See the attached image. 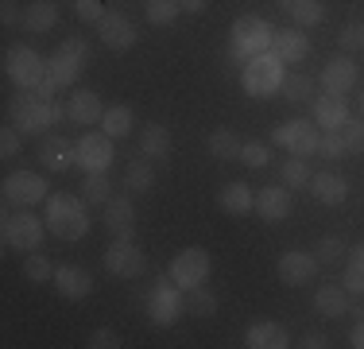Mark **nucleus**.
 I'll list each match as a JSON object with an SVG mask.
<instances>
[{"mask_svg": "<svg viewBox=\"0 0 364 349\" xmlns=\"http://www.w3.org/2000/svg\"><path fill=\"white\" fill-rule=\"evenodd\" d=\"M63 113L66 109L55 98H39L36 90H20L12 98V105H8V120H12L23 136H43L50 125L63 120Z\"/></svg>", "mask_w": 364, "mask_h": 349, "instance_id": "obj_1", "label": "nucleus"}, {"mask_svg": "<svg viewBox=\"0 0 364 349\" xmlns=\"http://www.w3.org/2000/svg\"><path fill=\"white\" fill-rule=\"evenodd\" d=\"M272 39H275V28L259 16H240L232 24V43H229V55L232 63H252L256 55L272 51Z\"/></svg>", "mask_w": 364, "mask_h": 349, "instance_id": "obj_2", "label": "nucleus"}, {"mask_svg": "<svg viewBox=\"0 0 364 349\" xmlns=\"http://www.w3.org/2000/svg\"><path fill=\"white\" fill-rule=\"evenodd\" d=\"M47 229L63 241H82L90 233V217H85L82 198H74V194L47 198Z\"/></svg>", "mask_w": 364, "mask_h": 349, "instance_id": "obj_3", "label": "nucleus"}, {"mask_svg": "<svg viewBox=\"0 0 364 349\" xmlns=\"http://www.w3.org/2000/svg\"><path fill=\"white\" fill-rule=\"evenodd\" d=\"M283 58L275 51H264L252 63H245V93L248 98H272L275 90H283Z\"/></svg>", "mask_w": 364, "mask_h": 349, "instance_id": "obj_4", "label": "nucleus"}, {"mask_svg": "<svg viewBox=\"0 0 364 349\" xmlns=\"http://www.w3.org/2000/svg\"><path fill=\"white\" fill-rule=\"evenodd\" d=\"M186 311V291L175 283V279H155L151 291H147V318L155 322V326H171V322H178V314Z\"/></svg>", "mask_w": 364, "mask_h": 349, "instance_id": "obj_5", "label": "nucleus"}, {"mask_svg": "<svg viewBox=\"0 0 364 349\" xmlns=\"http://www.w3.org/2000/svg\"><path fill=\"white\" fill-rule=\"evenodd\" d=\"M4 74L12 78L20 90H39V82H47V63L39 58V51L16 43V47H8V55H4Z\"/></svg>", "mask_w": 364, "mask_h": 349, "instance_id": "obj_6", "label": "nucleus"}, {"mask_svg": "<svg viewBox=\"0 0 364 349\" xmlns=\"http://www.w3.org/2000/svg\"><path fill=\"white\" fill-rule=\"evenodd\" d=\"M213 272V260L205 249H186L178 252L175 260H171V279L182 287V291H190V287H202L205 279H210Z\"/></svg>", "mask_w": 364, "mask_h": 349, "instance_id": "obj_7", "label": "nucleus"}, {"mask_svg": "<svg viewBox=\"0 0 364 349\" xmlns=\"http://www.w3.org/2000/svg\"><path fill=\"white\" fill-rule=\"evenodd\" d=\"M4 202L8 206H36V202H47V182H43V174L36 171H12L4 179Z\"/></svg>", "mask_w": 364, "mask_h": 349, "instance_id": "obj_8", "label": "nucleus"}, {"mask_svg": "<svg viewBox=\"0 0 364 349\" xmlns=\"http://www.w3.org/2000/svg\"><path fill=\"white\" fill-rule=\"evenodd\" d=\"M43 229L47 225L39 222L36 214H28V209H20V214H4V244L8 249H39L43 241Z\"/></svg>", "mask_w": 364, "mask_h": 349, "instance_id": "obj_9", "label": "nucleus"}, {"mask_svg": "<svg viewBox=\"0 0 364 349\" xmlns=\"http://www.w3.org/2000/svg\"><path fill=\"white\" fill-rule=\"evenodd\" d=\"M318 128L314 125H306V120H287V125H279L272 132V144H279V147H287L291 155H314L318 152Z\"/></svg>", "mask_w": 364, "mask_h": 349, "instance_id": "obj_10", "label": "nucleus"}, {"mask_svg": "<svg viewBox=\"0 0 364 349\" xmlns=\"http://www.w3.org/2000/svg\"><path fill=\"white\" fill-rule=\"evenodd\" d=\"M105 268L117 279H136V276H144L147 260H144V252L136 249V241H112L105 249Z\"/></svg>", "mask_w": 364, "mask_h": 349, "instance_id": "obj_11", "label": "nucleus"}, {"mask_svg": "<svg viewBox=\"0 0 364 349\" xmlns=\"http://www.w3.org/2000/svg\"><path fill=\"white\" fill-rule=\"evenodd\" d=\"M109 163H112V136L109 132H85L77 140V167L85 174L109 171Z\"/></svg>", "mask_w": 364, "mask_h": 349, "instance_id": "obj_12", "label": "nucleus"}, {"mask_svg": "<svg viewBox=\"0 0 364 349\" xmlns=\"http://www.w3.org/2000/svg\"><path fill=\"white\" fill-rule=\"evenodd\" d=\"M97 31H101V43H105L109 51H132L136 47V28H132V20L120 16V12H105V20L97 24Z\"/></svg>", "mask_w": 364, "mask_h": 349, "instance_id": "obj_13", "label": "nucleus"}, {"mask_svg": "<svg viewBox=\"0 0 364 349\" xmlns=\"http://www.w3.org/2000/svg\"><path fill=\"white\" fill-rule=\"evenodd\" d=\"M314 272H318V256H310V252H283L279 256V279L291 287L310 283Z\"/></svg>", "mask_w": 364, "mask_h": 349, "instance_id": "obj_14", "label": "nucleus"}, {"mask_svg": "<svg viewBox=\"0 0 364 349\" xmlns=\"http://www.w3.org/2000/svg\"><path fill=\"white\" fill-rule=\"evenodd\" d=\"M39 160L47 171H70L77 163V144H70V140H63V136H43Z\"/></svg>", "mask_w": 364, "mask_h": 349, "instance_id": "obj_15", "label": "nucleus"}, {"mask_svg": "<svg viewBox=\"0 0 364 349\" xmlns=\"http://www.w3.org/2000/svg\"><path fill=\"white\" fill-rule=\"evenodd\" d=\"M345 120H349V105L341 93H322L314 101V125H322L326 132H341Z\"/></svg>", "mask_w": 364, "mask_h": 349, "instance_id": "obj_16", "label": "nucleus"}, {"mask_svg": "<svg viewBox=\"0 0 364 349\" xmlns=\"http://www.w3.org/2000/svg\"><path fill=\"white\" fill-rule=\"evenodd\" d=\"M256 214L264 217L267 225L283 222V217L291 214V190L287 187H264L256 194Z\"/></svg>", "mask_w": 364, "mask_h": 349, "instance_id": "obj_17", "label": "nucleus"}, {"mask_svg": "<svg viewBox=\"0 0 364 349\" xmlns=\"http://www.w3.org/2000/svg\"><path fill=\"white\" fill-rule=\"evenodd\" d=\"M66 117H70L74 125H101V117H105V105H101L97 93L77 90V93H70V105H66Z\"/></svg>", "mask_w": 364, "mask_h": 349, "instance_id": "obj_18", "label": "nucleus"}, {"mask_svg": "<svg viewBox=\"0 0 364 349\" xmlns=\"http://www.w3.org/2000/svg\"><path fill=\"white\" fill-rule=\"evenodd\" d=\"M245 345L248 349H287L291 334L279 326V322H252L248 334H245Z\"/></svg>", "mask_w": 364, "mask_h": 349, "instance_id": "obj_19", "label": "nucleus"}, {"mask_svg": "<svg viewBox=\"0 0 364 349\" xmlns=\"http://www.w3.org/2000/svg\"><path fill=\"white\" fill-rule=\"evenodd\" d=\"M310 190H314V198L326 202V206H341L345 198H349V182H345V174H333V171L310 174Z\"/></svg>", "mask_w": 364, "mask_h": 349, "instance_id": "obj_20", "label": "nucleus"}, {"mask_svg": "<svg viewBox=\"0 0 364 349\" xmlns=\"http://www.w3.org/2000/svg\"><path fill=\"white\" fill-rule=\"evenodd\" d=\"M322 85L326 93H349L353 85H357V63L353 58H333V63H326L322 70Z\"/></svg>", "mask_w": 364, "mask_h": 349, "instance_id": "obj_21", "label": "nucleus"}, {"mask_svg": "<svg viewBox=\"0 0 364 349\" xmlns=\"http://www.w3.org/2000/svg\"><path fill=\"white\" fill-rule=\"evenodd\" d=\"M55 287L66 295V299H85V295L93 291V279L85 268H77V264H63V268H55Z\"/></svg>", "mask_w": 364, "mask_h": 349, "instance_id": "obj_22", "label": "nucleus"}, {"mask_svg": "<svg viewBox=\"0 0 364 349\" xmlns=\"http://www.w3.org/2000/svg\"><path fill=\"white\" fill-rule=\"evenodd\" d=\"M136 225V206H132V198L128 194H112L109 202H105V229L117 237L120 229H132Z\"/></svg>", "mask_w": 364, "mask_h": 349, "instance_id": "obj_23", "label": "nucleus"}, {"mask_svg": "<svg viewBox=\"0 0 364 349\" xmlns=\"http://www.w3.org/2000/svg\"><path fill=\"white\" fill-rule=\"evenodd\" d=\"M272 51L283 58V63H302L306 51H310V43H306V35H302L299 28H287V31H275Z\"/></svg>", "mask_w": 364, "mask_h": 349, "instance_id": "obj_24", "label": "nucleus"}, {"mask_svg": "<svg viewBox=\"0 0 364 349\" xmlns=\"http://www.w3.org/2000/svg\"><path fill=\"white\" fill-rule=\"evenodd\" d=\"M82 70H85L82 58H74L70 51H63V47H58V55L47 63V74H50V82H55V85H74L77 78H82Z\"/></svg>", "mask_w": 364, "mask_h": 349, "instance_id": "obj_25", "label": "nucleus"}, {"mask_svg": "<svg viewBox=\"0 0 364 349\" xmlns=\"http://www.w3.org/2000/svg\"><path fill=\"white\" fill-rule=\"evenodd\" d=\"M314 307L322 311L326 318H341V314H349V291H345V283H341V287H333V283L318 287Z\"/></svg>", "mask_w": 364, "mask_h": 349, "instance_id": "obj_26", "label": "nucleus"}, {"mask_svg": "<svg viewBox=\"0 0 364 349\" xmlns=\"http://www.w3.org/2000/svg\"><path fill=\"white\" fill-rule=\"evenodd\" d=\"M140 152L147 160H167L171 155V132L163 125H147L144 136H140Z\"/></svg>", "mask_w": 364, "mask_h": 349, "instance_id": "obj_27", "label": "nucleus"}, {"mask_svg": "<svg viewBox=\"0 0 364 349\" xmlns=\"http://www.w3.org/2000/svg\"><path fill=\"white\" fill-rule=\"evenodd\" d=\"M124 187L132 190V194H147V190L155 187V171H151V160H132L128 163V171H124Z\"/></svg>", "mask_w": 364, "mask_h": 349, "instance_id": "obj_28", "label": "nucleus"}, {"mask_svg": "<svg viewBox=\"0 0 364 349\" xmlns=\"http://www.w3.org/2000/svg\"><path fill=\"white\" fill-rule=\"evenodd\" d=\"M287 12H291V20L299 24V28H318V24L326 20L322 0H287Z\"/></svg>", "mask_w": 364, "mask_h": 349, "instance_id": "obj_29", "label": "nucleus"}, {"mask_svg": "<svg viewBox=\"0 0 364 349\" xmlns=\"http://www.w3.org/2000/svg\"><path fill=\"white\" fill-rule=\"evenodd\" d=\"M252 206H256V194L245 187V182H229V187H221V209H229V214H248Z\"/></svg>", "mask_w": 364, "mask_h": 349, "instance_id": "obj_30", "label": "nucleus"}, {"mask_svg": "<svg viewBox=\"0 0 364 349\" xmlns=\"http://www.w3.org/2000/svg\"><path fill=\"white\" fill-rule=\"evenodd\" d=\"M23 24H28V31H50L58 24V8L50 4V0H36V4L23 12Z\"/></svg>", "mask_w": 364, "mask_h": 349, "instance_id": "obj_31", "label": "nucleus"}, {"mask_svg": "<svg viewBox=\"0 0 364 349\" xmlns=\"http://www.w3.org/2000/svg\"><path fill=\"white\" fill-rule=\"evenodd\" d=\"M101 128H105L112 140L128 136V132H132V109H128V105H112V109H105V117H101Z\"/></svg>", "mask_w": 364, "mask_h": 349, "instance_id": "obj_32", "label": "nucleus"}, {"mask_svg": "<svg viewBox=\"0 0 364 349\" xmlns=\"http://www.w3.org/2000/svg\"><path fill=\"white\" fill-rule=\"evenodd\" d=\"M240 140L229 132V128H218V132H210V155H218V160H240Z\"/></svg>", "mask_w": 364, "mask_h": 349, "instance_id": "obj_33", "label": "nucleus"}, {"mask_svg": "<svg viewBox=\"0 0 364 349\" xmlns=\"http://www.w3.org/2000/svg\"><path fill=\"white\" fill-rule=\"evenodd\" d=\"M283 98H287L291 105H306L310 98H314V82H310L306 74H287L283 78Z\"/></svg>", "mask_w": 364, "mask_h": 349, "instance_id": "obj_34", "label": "nucleus"}, {"mask_svg": "<svg viewBox=\"0 0 364 349\" xmlns=\"http://www.w3.org/2000/svg\"><path fill=\"white\" fill-rule=\"evenodd\" d=\"M186 311L194 314V318H213V311H218V299L205 291V283H202V287H190V291H186Z\"/></svg>", "mask_w": 364, "mask_h": 349, "instance_id": "obj_35", "label": "nucleus"}, {"mask_svg": "<svg viewBox=\"0 0 364 349\" xmlns=\"http://www.w3.org/2000/svg\"><path fill=\"white\" fill-rule=\"evenodd\" d=\"M23 276H28L31 283H50V279H55V264H50L43 252H28V256H23Z\"/></svg>", "mask_w": 364, "mask_h": 349, "instance_id": "obj_36", "label": "nucleus"}, {"mask_svg": "<svg viewBox=\"0 0 364 349\" xmlns=\"http://www.w3.org/2000/svg\"><path fill=\"white\" fill-rule=\"evenodd\" d=\"M112 198V182L105 179V171H93V174H85V202H93V206H105Z\"/></svg>", "mask_w": 364, "mask_h": 349, "instance_id": "obj_37", "label": "nucleus"}, {"mask_svg": "<svg viewBox=\"0 0 364 349\" xmlns=\"http://www.w3.org/2000/svg\"><path fill=\"white\" fill-rule=\"evenodd\" d=\"M178 12H182L178 0H147V24H155V28H167V24H175Z\"/></svg>", "mask_w": 364, "mask_h": 349, "instance_id": "obj_38", "label": "nucleus"}, {"mask_svg": "<svg viewBox=\"0 0 364 349\" xmlns=\"http://www.w3.org/2000/svg\"><path fill=\"white\" fill-rule=\"evenodd\" d=\"M279 174H283V187H306L310 182V167H306L302 155H291V160L279 167Z\"/></svg>", "mask_w": 364, "mask_h": 349, "instance_id": "obj_39", "label": "nucleus"}, {"mask_svg": "<svg viewBox=\"0 0 364 349\" xmlns=\"http://www.w3.org/2000/svg\"><path fill=\"white\" fill-rule=\"evenodd\" d=\"M314 256H318V264H337V260L345 256V241L341 237H322Z\"/></svg>", "mask_w": 364, "mask_h": 349, "instance_id": "obj_40", "label": "nucleus"}, {"mask_svg": "<svg viewBox=\"0 0 364 349\" xmlns=\"http://www.w3.org/2000/svg\"><path fill=\"white\" fill-rule=\"evenodd\" d=\"M345 291L364 295V260L360 256H349V268H345Z\"/></svg>", "mask_w": 364, "mask_h": 349, "instance_id": "obj_41", "label": "nucleus"}, {"mask_svg": "<svg viewBox=\"0 0 364 349\" xmlns=\"http://www.w3.org/2000/svg\"><path fill=\"white\" fill-rule=\"evenodd\" d=\"M318 152H322L326 160H345V155H349V147H345V136L341 132H326L322 140H318Z\"/></svg>", "mask_w": 364, "mask_h": 349, "instance_id": "obj_42", "label": "nucleus"}, {"mask_svg": "<svg viewBox=\"0 0 364 349\" xmlns=\"http://www.w3.org/2000/svg\"><path fill=\"white\" fill-rule=\"evenodd\" d=\"M267 144H259V140H248L245 147H240V163H248V167H267Z\"/></svg>", "mask_w": 364, "mask_h": 349, "instance_id": "obj_43", "label": "nucleus"}, {"mask_svg": "<svg viewBox=\"0 0 364 349\" xmlns=\"http://www.w3.org/2000/svg\"><path fill=\"white\" fill-rule=\"evenodd\" d=\"M341 136H345V147H349V155H360V152H364V120H345Z\"/></svg>", "mask_w": 364, "mask_h": 349, "instance_id": "obj_44", "label": "nucleus"}, {"mask_svg": "<svg viewBox=\"0 0 364 349\" xmlns=\"http://www.w3.org/2000/svg\"><path fill=\"white\" fill-rule=\"evenodd\" d=\"M74 12L82 24H101L105 20V4L101 0H74Z\"/></svg>", "mask_w": 364, "mask_h": 349, "instance_id": "obj_45", "label": "nucleus"}, {"mask_svg": "<svg viewBox=\"0 0 364 349\" xmlns=\"http://www.w3.org/2000/svg\"><path fill=\"white\" fill-rule=\"evenodd\" d=\"M20 128H16V125H8L4 128V132H0V160H12V155L16 152H20Z\"/></svg>", "mask_w": 364, "mask_h": 349, "instance_id": "obj_46", "label": "nucleus"}, {"mask_svg": "<svg viewBox=\"0 0 364 349\" xmlns=\"http://www.w3.org/2000/svg\"><path fill=\"white\" fill-rule=\"evenodd\" d=\"M90 345H93V349H117V345H120V334H117L112 326H101V330H93Z\"/></svg>", "mask_w": 364, "mask_h": 349, "instance_id": "obj_47", "label": "nucleus"}, {"mask_svg": "<svg viewBox=\"0 0 364 349\" xmlns=\"http://www.w3.org/2000/svg\"><path fill=\"white\" fill-rule=\"evenodd\" d=\"M341 47H345V51L364 47V28H360V24H349V28H341Z\"/></svg>", "mask_w": 364, "mask_h": 349, "instance_id": "obj_48", "label": "nucleus"}, {"mask_svg": "<svg viewBox=\"0 0 364 349\" xmlns=\"http://www.w3.org/2000/svg\"><path fill=\"white\" fill-rule=\"evenodd\" d=\"M0 20H4L8 28H12V24H20V8H16L12 0H4V8H0Z\"/></svg>", "mask_w": 364, "mask_h": 349, "instance_id": "obj_49", "label": "nucleus"}, {"mask_svg": "<svg viewBox=\"0 0 364 349\" xmlns=\"http://www.w3.org/2000/svg\"><path fill=\"white\" fill-rule=\"evenodd\" d=\"M302 345H306V349H322L326 345V334H318V330H314V334L302 338Z\"/></svg>", "mask_w": 364, "mask_h": 349, "instance_id": "obj_50", "label": "nucleus"}, {"mask_svg": "<svg viewBox=\"0 0 364 349\" xmlns=\"http://www.w3.org/2000/svg\"><path fill=\"white\" fill-rule=\"evenodd\" d=\"M178 8H182V12H202L205 0H178Z\"/></svg>", "mask_w": 364, "mask_h": 349, "instance_id": "obj_51", "label": "nucleus"}, {"mask_svg": "<svg viewBox=\"0 0 364 349\" xmlns=\"http://www.w3.org/2000/svg\"><path fill=\"white\" fill-rule=\"evenodd\" d=\"M353 345H357V349H364V318L357 322V326H353Z\"/></svg>", "mask_w": 364, "mask_h": 349, "instance_id": "obj_52", "label": "nucleus"}, {"mask_svg": "<svg viewBox=\"0 0 364 349\" xmlns=\"http://www.w3.org/2000/svg\"><path fill=\"white\" fill-rule=\"evenodd\" d=\"M360 113H364V93H360Z\"/></svg>", "mask_w": 364, "mask_h": 349, "instance_id": "obj_53", "label": "nucleus"}]
</instances>
